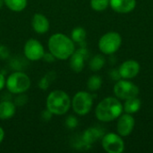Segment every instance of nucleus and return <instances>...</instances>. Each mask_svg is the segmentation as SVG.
I'll use <instances>...</instances> for the list:
<instances>
[{
    "label": "nucleus",
    "instance_id": "2",
    "mask_svg": "<svg viewBox=\"0 0 153 153\" xmlns=\"http://www.w3.org/2000/svg\"><path fill=\"white\" fill-rule=\"evenodd\" d=\"M123 106L120 101L113 97H108L101 100L96 109V117L101 122H110L121 116Z\"/></svg>",
    "mask_w": 153,
    "mask_h": 153
},
{
    "label": "nucleus",
    "instance_id": "9",
    "mask_svg": "<svg viewBox=\"0 0 153 153\" xmlns=\"http://www.w3.org/2000/svg\"><path fill=\"white\" fill-rule=\"evenodd\" d=\"M102 147L108 153H121L125 149V143L118 134L110 133L102 137Z\"/></svg>",
    "mask_w": 153,
    "mask_h": 153
},
{
    "label": "nucleus",
    "instance_id": "14",
    "mask_svg": "<svg viewBox=\"0 0 153 153\" xmlns=\"http://www.w3.org/2000/svg\"><path fill=\"white\" fill-rule=\"evenodd\" d=\"M111 8L120 13H127L132 12L136 5L135 0H109Z\"/></svg>",
    "mask_w": 153,
    "mask_h": 153
},
{
    "label": "nucleus",
    "instance_id": "6",
    "mask_svg": "<svg viewBox=\"0 0 153 153\" xmlns=\"http://www.w3.org/2000/svg\"><path fill=\"white\" fill-rule=\"evenodd\" d=\"M71 104L74 111L76 114L80 116H84L88 114L92 108L93 97L89 92L79 91L74 96Z\"/></svg>",
    "mask_w": 153,
    "mask_h": 153
},
{
    "label": "nucleus",
    "instance_id": "11",
    "mask_svg": "<svg viewBox=\"0 0 153 153\" xmlns=\"http://www.w3.org/2000/svg\"><path fill=\"white\" fill-rule=\"evenodd\" d=\"M134 118L131 116V114H125L120 116L117 124V130L118 134L121 136H127L129 135L134 127Z\"/></svg>",
    "mask_w": 153,
    "mask_h": 153
},
{
    "label": "nucleus",
    "instance_id": "21",
    "mask_svg": "<svg viewBox=\"0 0 153 153\" xmlns=\"http://www.w3.org/2000/svg\"><path fill=\"white\" fill-rule=\"evenodd\" d=\"M101 85H102V80L98 75L91 76L88 80V82H87V87L91 91H95L100 90Z\"/></svg>",
    "mask_w": 153,
    "mask_h": 153
},
{
    "label": "nucleus",
    "instance_id": "20",
    "mask_svg": "<svg viewBox=\"0 0 153 153\" xmlns=\"http://www.w3.org/2000/svg\"><path fill=\"white\" fill-rule=\"evenodd\" d=\"M105 65V58L101 55H97L90 61V68L93 72L100 71Z\"/></svg>",
    "mask_w": 153,
    "mask_h": 153
},
{
    "label": "nucleus",
    "instance_id": "3",
    "mask_svg": "<svg viewBox=\"0 0 153 153\" xmlns=\"http://www.w3.org/2000/svg\"><path fill=\"white\" fill-rule=\"evenodd\" d=\"M71 103L70 97L66 92L60 90L53 91L47 98V109L53 115L61 116L69 110Z\"/></svg>",
    "mask_w": 153,
    "mask_h": 153
},
{
    "label": "nucleus",
    "instance_id": "5",
    "mask_svg": "<svg viewBox=\"0 0 153 153\" xmlns=\"http://www.w3.org/2000/svg\"><path fill=\"white\" fill-rule=\"evenodd\" d=\"M122 44V38L117 32L109 31L104 34L99 41V48L105 55H111L117 51Z\"/></svg>",
    "mask_w": 153,
    "mask_h": 153
},
{
    "label": "nucleus",
    "instance_id": "13",
    "mask_svg": "<svg viewBox=\"0 0 153 153\" xmlns=\"http://www.w3.org/2000/svg\"><path fill=\"white\" fill-rule=\"evenodd\" d=\"M31 26L38 34H45L48 31L50 23L48 18L41 13H35L32 17Z\"/></svg>",
    "mask_w": 153,
    "mask_h": 153
},
{
    "label": "nucleus",
    "instance_id": "24",
    "mask_svg": "<svg viewBox=\"0 0 153 153\" xmlns=\"http://www.w3.org/2000/svg\"><path fill=\"white\" fill-rule=\"evenodd\" d=\"M65 126L69 129H74L78 126V119L74 116H69L65 119Z\"/></svg>",
    "mask_w": 153,
    "mask_h": 153
},
{
    "label": "nucleus",
    "instance_id": "10",
    "mask_svg": "<svg viewBox=\"0 0 153 153\" xmlns=\"http://www.w3.org/2000/svg\"><path fill=\"white\" fill-rule=\"evenodd\" d=\"M89 56V52L85 48H81L74 51L70 56V67L75 73H80L84 68L85 60Z\"/></svg>",
    "mask_w": 153,
    "mask_h": 153
},
{
    "label": "nucleus",
    "instance_id": "7",
    "mask_svg": "<svg viewBox=\"0 0 153 153\" xmlns=\"http://www.w3.org/2000/svg\"><path fill=\"white\" fill-rule=\"evenodd\" d=\"M115 95L121 100H128L137 97L139 94V88L131 82L126 80H119L114 86Z\"/></svg>",
    "mask_w": 153,
    "mask_h": 153
},
{
    "label": "nucleus",
    "instance_id": "18",
    "mask_svg": "<svg viewBox=\"0 0 153 153\" xmlns=\"http://www.w3.org/2000/svg\"><path fill=\"white\" fill-rule=\"evenodd\" d=\"M28 0H4V4L13 12H22L27 6Z\"/></svg>",
    "mask_w": 153,
    "mask_h": 153
},
{
    "label": "nucleus",
    "instance_id": "15",
    "mask_svg": "<svg viewBox=\"0 0 153 153\" xmlns=\"http://www.w3.org/2000/svg\"><path fill=\"white\" fill-rule=\"evenodd\" d=\"M15 114V105L10 100L0 102V120L12 118Z\"/></svg>",
    "mask_w": 153,
    "mask_h": 153
},
{
    "label": "nucleus",
    "instance_id": "29",
    "mask_svg": "<svg viewBox=\"0 0 153 153\" xmlns=\"http://www.w3.org/2000/svg\"><path fill=\"white\" fill-rule=\"evenodd\" d=\"M110 77H111L113 80H115V81H118V79L121 78L118 70H112V71L110 72Z\"/></svg>",
    "mask_w": 153,
    "mask_h": 153
},
{
    "label": "nucleus",
    "instance_id": "31",
    "mask_svg": "<svg viewBox=\"0 0 153 153\" xmlns=\"http://www.w3.org/2000/svg\"><path fill=\"white\" fill-rule=\"evenodd\" d=\"M4 138V131L2 127H0V143L3 142Z\"/></svg>",
    "mask_w": 153,
    "mask_h": 153
},
{
    "label": "nucleus",
    "instance_id": "25",
    "mask_svg": "<svg viewBox=\"0 0 153 153\" xmlns=\"http://www.w3.org/2000/svg\"><path fill=\"white\" fill-rule=\"evenodd\" d=\"M28 101V98L26 95L22 94V93H20L18 94V96L15 98L14 100V105H17V106H23L27 103Z\"/></svg>",
    "mask_w": 153,
    "mask_h": 153
},
{
    "label": "nucleus",
    "instance_id": "32",
    "mask_svg": "<svg viewBox=\"0 0 153 153\" xmlns=\"http://www.w3.org/2000/svg\"><path fill=\"white\" fill-rule=\"evenodd\" d=\"M3 5H4V0H0V9L2 8Z\"/></svg>",
    "mask_w": 153,
    "mask_h": 153
},
{
    "label": "nucleus",
    "instance_id": "17",
    "mask_svg": "<svg viewBox=\"0 0 153 153\" xmlns=\"http://www.w3.org/2000/svg\"><path fill=\"white\" fill-rule=\"evenodd\" d=\"M141 108V100L139 99L135 98H132V99H128L126 100L123 109L127 113V114H134L136 112H138Z\"/></svg>",
    "mask_w": 153,
    "mask_h": 153
},
{
    "label": "nucleus",
    "instance_id": "1",
    "mask_svg": "<svg viewBox=\"0 0 153 153\" xmlns=\"http://www.w3.org/2000/svg\"><path fill=\"white\" fill-rule=\"evenodd\" d=\"M48 46L49 52L52 53L56 58L60 60L70 58L75 51L74 43L72 39L62 33L53 34L48 39Z\"/></svg>",
    "mask_w": 153,
    "mask_h": 153
},
{
    "label": "nucleus",
    "instance_id": "4",
    "mask_svg": "<svg viewBox=\"0 0 153 153\" xmlns=\"http://www.w3.org/2000/svg\"><path fill=\"white\" fill-rule=\"evenodd\" d=\"M30 86V77L22 72H14L11 74L6 81L5 87L13 94H20L27 91Z\"/></svg>",
    "mask_w": 153,
    "mask_h": 153
},
{
    "label": "nucleus",
    "instance_id": "23",
    "mask_svg": "<svg viewBox=\"0 0 153 153\" xmlns=\"http://www.w3.org/2000/svg\"><path fill=\"white\" fill-rule=\"evenodd\" d=\"M109 5V0H91V6L94 11L102 12Z\"/></svg>",
    "mask_w": 153,
    "mask_h": 153
},
{
    "label": "nucleus",
    "instance_id": "16",
    "mask_svg": "<svg viewBox=\"0 0 153 153\" xmlns=\"http://www.w3.org/2000/svg\"><path fill=\"white\" fill-rule=\"evenodd\" d=\"M102 135H103V131L101 129L98 127H91L84 131L83 134L82 135V139L85 143L91 144L95 143L97 140H99L100 137H102Z\"/></svg>",
    "mask_w": 153,
    "mask_h": 153
},
{
    "label": "nucleus",
    "instance_id": "19",
    "mask_svg": "<svg viewBox=\"0 0 153 153\" xmlns=\"http://www.w3.org/2000/svg\"><path fill=\"white\" fill-rule=\"evenodd\" d=\"M71 39L74 42L82 44L86 39V30L82 27H76L72 30Z\"/></svg>",
    "mask_w": 153,
    "mask_h": 153
},
{
    "label": "nucleus",
    "instance_id": "30",
    "mask_svg": "<svg viewBox=\"0 0 153 153\" xmlns=\"http://www.w3.org/2000/svg\"><path fill=\"white\" fill-rule=\"evenodd\" d=\"M5 78H4V74H0V91H2L4 88V86H5Z\"/></svg>",
    "mask_w": 153,
    "mask_h": 153
},
{
    "label": "nucleus",
    "instance_id": "27",
    "mask_svg": "<svg viewBox=\"0 0 153 153\" xmlns=\"http://www.w3.org/2000/svg\"><path fill=\"white\" fill-rule=\"evenodd\" d=\"M43 59H44L46 62H48V63H52V62H54V61H55L56 57L53 56V54H52V53L48 52V53H45V54H44V56H43Z\"/></svg>",
    "mask_w": 153,
    "mask_h": 153
},
{
    "label": "nucleus",
    "instance_id": "12",
    "mask_svg": "<svg viewBox=\"0 0 153 153\" xmlns=\"http://www.w3.org/2000/svg\"><path fill=\"white\" fill-rule=\"evenodd\" d=\"M119 74L123 79L134 78L140 72V64L135 60L125 61L118 69Z\"/></svg>",
    "mask_w": 153,
    "mask_h": 153
},
{
    "label": "nucleus",
    "instance_id": "22",
    "mask_svg": "<svg viewBox=\"0 0 153 153\" xmlns=\"http://www.w3.org/2000/svg\"><path fill=\"white\" fill-rule=\"evenodd\" d=\"M55 72H49L44 77H42L39 82V86L41 90H47L49 85L51 84L52 81L55 79L56 75H55Z\"/></svg>",
    "mask_w": 153,
    "mask_h": 153
},
{
    "label": "nucleus",
    "instance_id": "28",
    "mask_svg": "<svg viewBox=\"0 0 153 153\" xmlns=\"http://www.w3.org/2000/svg\"><path fill=\"white\" fill-rule=\"evenodd\" d=\"M52 115H53V114H52L49 110H48V109L44 110V111L41 113L42 119L45 120V121H49V120L51 119V117H52Z\"/></svg>",
    "mask_w": 153,
    "mask_h": 153
},
{
    "label": "nucleus",
    "instance_id": "8",
    "mask_svg": "<svg viewBox=\"0 0 153 153\" xmlns=\"http://www.w3.org/2000/svg\"><path fill=\"white\" fill-rule=\"evenodd\" d=\"M23 52L26 58L30 61H39L43 58L45 54L42 44L34 39H30L26 41L23 48Z\"/></svg>",
    "mask_w": 153,
    "mask_h": 153
},
{
    "label": "nucleus",
    "instance_id": "26",
    "mask_svg": "<svg viewBox=\"0 0 153 153\" xmlns=\"http://www.w3.org/2000/svg\"><path fill=\"white\" fill-rule=\"evenodd\" d=\"M9 49L5 47V46H4V45H1L0 46V58L1 59H5V58H7L8 57V56H9Z\"/></svg>",
    "mask_w": 153,
    "mask_h": 153
}]
</instances>
